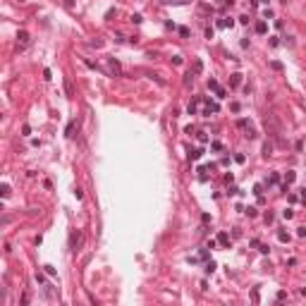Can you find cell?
Returning a JSON list of instances; mask_svg holds the SVG:
<instances>
[{"instance_id":"6da1fadb","label":"cell","mask_w":306,"mask_h":306,"mask_svg":"<svg viewBox=\"0 0 306 306\" xmlns=\"http://www.w3.org/2000/svg\"><path fill=\"white\" fill-rule=\"evenodd\" d=\"M266 129H268V134H273V136L280 134V122H277V117H275L273 112L266 115Z\"/></svg>"},{"instance_id":"7a4b0ae2","label":"cell","mask_w":306,"mask_h":306,"mask_svg":"<svg viewBox=\"0 0 306 306\" xmlns=\"http://www.w3.org/2000/svg\"><path fill=\"white\" fill-rule=\"evenodd\" d=\"M81 239H84V235H81L79 230H74V232L69 235V249H74V251H77V246L81 244Z\"/></svg>"},{"instance_id":"3957f363","label":"cell","mask_w":306,"mask_h":306,"mask_svg":"<svg viewBox=\"0 0 306 306\" xmlns=\"http://www.w3.org/2000/svg\"><path fill=\"white\" fill-rule=\"evenodd\" d=\"M108 67H110L112 74H122V67H120V62H117L115 58H110V60H108Z\"/></svg>"},{"instance_id":"277c9868","label":"cell","mask_w":306,"mask_h":306,"mask_svg":"<svg viewBox=\"0 0 306 306\" xmlns=\"http://www.w3.org/2000/svg\"><path fill=\"white\" fill-rule=\"evenodd\" d=\"M239 84H241V74H239V72L230 74V86H232V89H237Z\"/></svg>"},{"instance_id":"5b68a950","label":"cell","mask_w":306,"mask_h":306,"mask_svg":"<svg viewBox=\"0 0 306 306\" xmlns=\"http://www.w3.org/2000/svg\"><path fill=\"white\" fill-rule=\"evenodd\" d=\"M218 244L230 246V235H227V232H220V235H218Z\"/></svg>"},{"instance_id":"8992f818","label":"cell","mask_w":306,"mask_h":306,"mask_svg":"<svg viewBox=\"0 0 306 306\" xmlns=\"http://www.w3.org/2000/svg\"><path fill=\"white\" fill-rule=\"evenodd\" d=\"M17 38H19V46H27L29 43V31H19Z\"/></svg>"},{"instance_id":"52a82bcc","label":"cell","mask_w":306,"mask_h":306,"mask_svg":"<svg viewBox=\"0 0 306 306\" xmlns=\"http://www.w3.org/2000/svg\"><path fill=\"white\" fill-rule=\"evenodd\" d=\"M268 31V24L266 22H256V34H266Z\"/></svg>"},{"instance_id":"ba28073f","label":"cell","mask_w":306,"mask_h":306,"mask_svg":"<svg viewBox=\"0 0 306 306\" xmlns=\"http://www.w3.org/2000/svg\"><path fill=\"white\" fill-rule=\"evenodd\" d=\"M244 132H246V139H256V129H254V127H251V125H249V127H244Z\"/></svg>"},{"instance_id":"9c48e42d","label":"cell","mask_w":306,"mask_h":306,"mask_svg":"<svg viewBox=\"0 0 306 306\" xmlns=\"http://www.w3.org/2000/svg\"><path fill=\"white\" fill-rule=\"evenodd\" d=\"M232 24H235V19H232V17H225V19H220V22H218V27H232Z\"/></svg>"},{"instance_id":"30bf717a","label":"cell","mask_w":306,"mask_h":306,"mask_svg":"<svg viewBox=\"0 0 306 306\" xmlns=\"http://www.w3.org/2000/svg\"><path fill=\"white\" fill-rule=\"evenodd\" d=\"M191 72H194V74H201V72H203V62H201V60H196V62H194V69H191Z\"/></svg>"},{"instance_id":"8fae6325","label":"cell","mask_w":306,"mask_h":306,"mask_svg":"<svg viewBox=\"0 0 306 306\" xmlns=\"http://www.w3.org/2000/svg\"><path fill=\"white\" fill-rule=\"evenodd\" d=\"M277 239H280L282 244H287V241H289V235H287L285 230H280V232H277Z\"/></svg>"},{"instance_id":"7c38bea8","label":"cell","mask_w":306,"mask_h":306,"mask_svg":"<svg viewBox=\"0 0 306 306\" xmlns=\"http://www.w3.org/2000/svg\"><path fill=\"white\" fill-rule=\"evenodd\" d=\"M65 91H67V96H69V98L74 96V89H72V81H69V79H65Z\"/></svg>"},{"instance_id":"4fadbf2b","label":"cell","mask_w":306,"mask_h":306,"mask_svg":"<svg viewBox=\"0 0 306 306\" xmlns=\"http://www.w3.org/2000/svg\"><path fill=\"white\" fill-rule=\"evenodd\" d=\"M270 153H273V144H268V141H266V144H263V156L268 158Z\"/></svg>"},{"instance_id":"5bb4252c","label":"cell","mask_w":306,"mask_h":306,"mask_svg":"<svg viewBox=\"0 0 306 306\" xmlns=\"http://www.w3.org/2000/svg\"><path fill=\"white\" fill-rule=\"evenodd\" d=\"M277 182H280V175H277V172H273L270 177H268V184L273 187V184H277Z\"/></svg>"},{"instance_id":"9a60e30c","label":"cell","mask_w":306,"mask_h":306,"mask_svg":"<svg viewBox=\"0 0 306 306\" xmlns=\"http://www.w3.org/2000/svg\"><path fill=\"white\" fill-rule=\"evenodd\" d=\"M194 77H196V74H194V72H187V74H184V86H189V84H191V79H194Z\"/></svg>"},{"instance_id":"2e32d148","label":"cell","mask_w":306,"mask_h":306,"mask_svg":"<svg viewBox=\"0 0 306 306\" xmlns=\"http://www.w3.org/2000/svg\"><path fill=\"white\" fill-rule=\"evenodd\" d=\"M282 218H285V220H292V218H294V210H289V208L282 210Z\"/></svg>"},{"instance_id":"e0dca14e","label":"cell","mask_w":306,"mask_h":306,"mask_svg":"<svg viewBox=\"0 0 306 306\" xmlns=\"http://www.w3.org/2000/svg\"><path fill=\"white\" fill-rule=\"evenodd\" d=\"M215 268H218V266H215V263H213V261H210V263H208V266H206V273H208V275H213V273H215Z\"/></svg>"},{"instance_id":"ac0fdd59","label":"cell","mask_w":306,"mask_h":306,"mask_svg":"<svg viewBox=\"0 0 306 306\" xmlns=\"http://www.w3.org/2000/svg\"><path fill=\"white\" fill-rule=\"evenodd\" d=\"M268 43H270V48H277V46H280V38H277V36H270Z\"/></svg>"},{"instance_id":"d6986e66","label":"cell","mask_w":306,"mask_h":306,"mask_svg":"<svg viewBox=\"0 0 306 306\" xmlns=\"http://www.w3.org/2000/svg\"><path fill=\"white\" fill-rule=\"evenodd\" d=\"M74 127H77V122H69V125H67V129H65V134H67V136H72V132H74Z\"/></svg>"},{"instance_id":"ffe728a7","label":"cell","mask_w":306,"mask_h":306,"mask_svg":"<svg viewBox=\"0 0 306 306\" xmlns=\"http://www.w3.org/2000/svg\"><path fill=\"white\" fill-rule=\"evenodd\" d=\"M254 194H256V196H263V184H256V187H254Z\"/></svg>"},{"instance_id":"44dd1931","label":"cell","mask_w":306,"mask_h":306,"mask_svg":"<svg viewBox=\"0 0 306 306\" xmlns=\"http://www.w3.org/2000/svg\"><path fill=\"white\" fill-rule=\"evenodd\" d=\"M246 215H249V218H256V215H258V210H256V208H251V206H249V208H246Z\"/></svg>"},{"instance_id":"7402d4cb","label":"cell","mask_w":306,"mask_h":306,"mask_svg":"<svg viewBox=\"0 0 306 306\" xmlns=\"http://www.w3.org/2000/svg\"><path fill=\"white\" fill-rule=\"evenodd\" d=\"M285 179H287V184H289V182H294V179H297V175H294V172L289 170L287 175H285Z\"/></svg>"},{"instance_id":"603a6c76","label":"cell","mask_w":306,"mask_h":306,"mask_svg":"<svg viewBox=\"0 0 306 306\" xmlns=\"http://www.w3.org/2000/svg\"><path fill=\"white\" fill-rule=\"evenodd\" d=\"M196 103H199V101L189 103V108H187V110H189V115H196Z\"/></svg>"},{"instance_id":"cb8c5ba5","label":"cell","mask_w":306,"mask_h":306,"mask_svg":"<svg viewBox=\"0 0 306 306\" xmlns=\"http://www.w3.org/2000/svg\"><path fill=\"white\" fill-rule=\"evenodd\" d=\"M270 67L275 69V72H282V65H280V62H277V60H273V62H270Z\"/></svg>"},{"instance_id":"d4e9b609","label":"cell","mask_w":306,"mask_h":306,"mask_svg":"<svg viewBox=\"0 0 306 306\" xmlns=\"http://www.w3.org/2000/svg\"><path fill=\"white\" fill-rule=\"evenodd\" d=\"M208 89H213V91H218L220 86H218V81H215V79H210V81H208Z\"/></svg>"},{"instance_id":"484cf974","label":"cell","mask_w":306,"mask_h":306,"mask_svg":"<svg viewBox=\"0 0 306 306\" xmlns=\"http://www.w3.org/2000/svg\"><path fill=\"white\" fill-rule=\"evenodd\" d=\"M210 148H213V151H222V144H220V141H213Z\"/></svg>"},{"instance_id":"4316f807","label":"cell","mask_w":306,"mask_h":306,"mask_svg":"<svg viewBox=\"0 0 306 306\" xmlns=\"http://www.w3.org/2000/svg\"><path fill=\"white\" fill-rule=\"evenodd\" d=\"M258 251H261V254H268L270 246H268V244H258Z\"/></svg>"},{"instance_id":"83f0119b","label":"cell","mask_w":306,"mask_h":306,"mask_svg":"<svg viewBox=\"0 0 306 306\" xmlns=\"http://www.w3.org/2000/svg\"><path fill=\"white\" fill-rule=\"evenodd\" d=\"M36 282L43 285V282H46V275H43V273H36Z\"/></svg>"},{"instance_id":"f1b7e54d","label":"cell","mask_w":306,"mask_h":306,"mask_svg":"<svg viewBox=\"0 0 306 306\" xmlns=\"http://www.w3.org/2000/svg\"><path fill=\"white\" fill-rule=\"evenodd\" d=\"M132 22H134V24H141V22H144V17H141V14H132Z\"/></svg>"},{"instance_id":"f546056e","label":"cell","mask_w":306,"mask_h":306,"mask_svg":"<svg viewBox=\"0 0 306 306\" xmlns=\"http://www.w3.org/2000/svg\"><path fill=\"white\" fill-rule=\"evenodd\" d=\"M201 156H203V151H201V148H199V151H194V153H191V158H194V160H199V158H201Z\"/></svg>"},{"instance_id":"4dcf8cb0","label":"cell","mask_w":306,"mask_h":306,"mask_svg":"<svg viewBox=\"0 0 306 306\" xmlns=\"http://www.w3.org/2000/svg\"><path fill=\"white\" fill-rule=\"evenodd\" d=\"M2 196H5V199L10 196V184H2Z\"/></svg>"},{"instance_id":"1f68e13d","label":"cell","mask_w":306,"mask_h":306,"mask_svg":"<svg viewBox=\"0 0 306 306\" xmlns=\"http://www.w3.org/2000/svg\"><path fill=\"white\" fill-rule=\"evenodd\" d=\"M29 304V292H24V294H22V306H27Z\"/></svg>"},{"instance_id":"d6a6232c","label":"cell","mask_w":306,"mask_h":306,"mask_svg":"<svg viewBox=\"0 0 306 306\" xmlns=\"http://www.w3.org/2000/svg\"><path fill=\"white\" fill-rule=\"evenodd\" d=\"M239 24H249V14H241L239 17Z\"/></svg>"},{"instance_id":"836d02e7","label":"cell","mask_w":306,"mask_h":306,"mask_svg":"<svg viewBox=\"0 0 306 306\" xmlns=\"http://www.w3.org/2000/svg\"><path fill=\"white\" fill-rule=\"evenodd\" d=\"M215 93H218V98H225V96H227V91H225V89H218Z\"/></svg>"},{"instance_id":"e575fe53","label":"cell","mask_w":306,"mask_h":306,"mask_svg":"<svg viewBox=\"0 0 306 306\" xmlns=\"http://www.w3.org/2000/svg\"><path fill=\"white\" fill-rule=\"evenodd\" d=\"M287 299V292H277V301H285Z\"/></svg>"},{"instance_id":"d590c367","label":"cell","mask_w":306,"mask_h":306,"mask_svg":"<svg viewBox=\"0 0 306 306\" xmlns=\"http://www.w3.org/2000/svg\"><path fill=\"white\" fill-rule=\"evenodd\" d=\"M22 132H24V136H29V134H31V127H29V125H24V127H22Z\"/></svg>"},{"instance_id":"8d00e7d4","label":"cell","mask_w":306,"mask_h":306,"mask_svg":"<svg viewBox=\"0 0 306 306\" xmlns=\"http://www.w3.org/2000/svg\"><path fill=\"white\" fill-rule=\"evenodd\" d=\"M179 34H182L184 38H187V36H189V29H187V27H179Z\"/></svg>"},{"instance_id":"74e56055","label":"cell","mask_w":306,"mask_h":306,"mask_svg":"<svg viewBox=\"0 0 306 306\" xmlns=\"http://www.w3.org/2000/svg\"><path fill=\"white\" fill-rule=\"evenodd\" d=\"M273 220H275V215H273V213H266V222H268V225H270Z\"/></svg>"},{"instance_id":"f35d334b","label":"cell","mask_w":306,"mask_h":306,"mask_svg":"<svg viewBox=\"0 0 306 306\" xmlns=\"http://www.w3.org/2000/svg\"><path fill=\"white\" fill-rule=\"evenodd\" d=\"M43 268H46V273H48V275H55V268H53V266H43Z\"/></svg>"},{"instance_id":"ab89813d","label":"cell","mask_w":306,"mask_h":306,"mask_svg":"<svg viewBox=\"0 0 306 306\" xmlns=\"http://www.w3.org/2000/svg\"><path fill=\"white\" fill-rule=\"evenodd\" d=\"M230 108H232V112H239V108H241V105H239V103L235 101V103H232V105H230Z\"/></svg>"},{"instance_id":"60d3db41","label":"cell","mask_w":306,"mask_h":306,"mask_svg":"<svg viewBox=\"0 0 306 306\" xmlns=\"http://www.w3.org/2000/svg\"><path fill=\"white\" fill-rule=\"evenodd\" d=\"M201 220H203V225H208V222H210V215H208V213H203V215H201Z\"/></svg>"},{"instance_id":"b9f144b4","label":"cell","mask_w":306,"mask_h":306,"mask_svg":"<svg viewBox=\"0 0 306 306\" xmlns=\"http://www.w3.org/2000/svg\"><path fill=\"white\" fill-rule=\"evenodd\" d=\"M297 235H299V237L304 239V237H306V227H299V230H297Z\"/></svg>"},{"instance_id":"7bdbcfd3","label":"cell","mask_w":306,"mask_h":306,"mask_svg":"<svg viewBox=\"0 0 306 306\" xmlns=\"http://www.w3.org/2000/svg\"><path fill=\"white\" fill-rule=\"evenodd\" d=\"M301 199H304V201H306V187H304V189H301Z\"/></svg>"},{"instance_id":"ee69618b","label":"cell","mask_w":306,"mask_h":306,"mask_svg":"<svg viewBox=\"0 0 306 306\" xmlns=\"http://www.w3.org/2000/svg\"><path fill=\"white\" fill-rule=\"evenodd\" d=\"M263 2H268V0H263Z\"/></svg>"}]
</instances>
